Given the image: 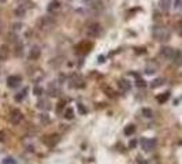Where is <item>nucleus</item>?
<instances>
[{
  "label": "nucleus",
  "instance_id": "f257e3e1",
  "mask_svg": "<svg viewBox=\"0 0 182 164\" xmlns=\"http://www.w3.org/2000/svg\"><path fill=\"white\" fill-rule=\"evenodd\" d=\"M152 36L156 41L159 42H166L170 40V30L164 26H153L152 27Z\"/></svg>",
  "mask_w": 182,
  "mask_h": 164
},
{
  "label": "nucleus",
  "instance_id": "f03ea898",
  "mask_svg": "<svg viewBox=\"0 0 182 164\" xmlns=\"http://www.w3.org/2000/svg\"><path fill=\"white\" fill-rule=\"evenodd\" d=\"M54 25H55V21L51 17H42V18H40L37 21V27L40 29V30H42V32L51 30V29L54 27Z\"/></svg>",
  "mask_w": 182,
  "mask_h": 164
},
{
  "label": "nucleus",
  "instance_id": "7ed1b4c3",
  "mask_svg": "<svg viewBox=\"0 0 182 164\" xmlns=\"http://www.w3.org/2000/svg\"><path fill=\"white\" fill-rule=\"evenodd\" d=\"M101 33H103V29L97 22L90 23V25L86 27V36L90 37V38H97V37L101 36Z\"/></svg>",
  "mask_w": 182,
  "mask_h": 164
},
{
  "label": "nucleus",
  "instance_id": "20e7f679",
  "mask_svg": "<svg viewBox=\"0 0 182 164\" xmlns=\"http://www.w3.org/2000/svg\"><path fill=\"white\" fill-rule=\"evenodd\" d=\"M23 120V114L21 112V109L18 108H14L10 114V122L12 124H19Z\"/></svg>",
  "mask_w": 182,
  "mask_h": 164
},
{
  "label": "nucleus",
  "instance_id": "39448f33",
  "mask_svg": "<svg viewBox=\"0 0 182 164\" xmlns=\"http://www.w3.org/2000/svg\"><path fill=\"white\" fill-rule=\"evenodd\" d=\"M160 56H163L167 60H172L175 56V49L171 47H162L160 48Z\"/></svg>",
  "mask_w": 182,
  "mask_h": 164
},
{
  "label": "nucleus",
  "instance_id": "423d86ee",
  "mask_svg": "<svg viewBox=\"0 0 182 164\" xmlns=\"http://www.w3.org/2000/svg\"><path fill=\"white\" fill-rule=\"evenodd\" d=\"M59 141H60L59 134H51V136H47V137L42 138V142H44L47 146H54V145H56Z\"/></svg>",
  "mask_w": 182,
  "mask_h": 164
},
{
  "label": "nucleus",
  "instance_id": "0eeeda50",
  "mask_svg": "<svg viewBox=\"0 0 182 164\" xmlns=\"http://www.w3.org/2000/svg\"><path fill=\"white\" fill-rule=\"evenodd\" d=\"M155 144H156L155 139H148V138H142L141 139V148L145 152H151L152 149L155 148Z\"/></svg>",
  "mask_w": 182,
  "mask_h": 164
},
{
  "label": "nucleus",
  "instance_id": "6e6552de",
  "mask_svg": "<svg viewBox=\"0 0 182 164\" xmlns=\"http://www.w3.org/2000/svg\"><path fill=\"white\" fill-rule=\"evenodd\" d=\"M21 82H22V78L19 75H10L7 78V85L10 88H17V86L21 85Z\"/></svg>",
  "mask_w": 182,
  "mask_h": 164
},
{
  "label": "nucleus",
  "instance_id": "1a4fd4ad",
  "mask_svg": "<svg viewBox=\"0 0 182 164\" xmlns=\"http://www.w3.org/2000/svg\"><path fill=\"white\" fill-rule=\"evenodd\" d=\"M73 84H71V86L73 88H77V89H79V88H84L85 86V82H84V78L81 75H78V74H75V75H73Z\"/></svg>",
  "mask_w": 182,
  "mask_h": 164
},
{
  "label": "nucleus",
  "instance_id": "9d476101",
  "mask_svg": "<svg viewBox=\"0 0 182 164\" xmlns=\"http://www.w3.org/2000/svg\"><path fill=\"white\" fill-rule=\"evenodd\" d=\"M40 55H41V49H40V47L34 45V47H32L30 52H29V59H30V60H37L38 57H40Z\"/></svg>",
  "mask_w": 182,
  "mask_h": 164
},
{
  "label": "nucleus",
  "instance_id": "9b49d317",
  "mask_svg": "<svg viewBox=\"0 0 182 164\" xmlns=\"http://www.w3.org/2000/svg\"><path fill=\"white\" fill-rule=\"evenodd\" d=\"M156 71H157V63H155V62H149V63H147V66H145V74L152 75V74H155Z\"/></svg>",
  "mask_w": 182,
  "mask_h": 164
},
{
  "label": "nucleus",
  "instance_id": "f8f14e48",
  "mask_svg": "<svg viewBox=\"0 0 182 164\" xmlns=\"http://www.w3.org/2000/svg\"><path fill=\"white\" fill-rule=\"evenodd\" d=\"M118 88L121 89L122 92H127V90H130L132 85H130V82H129L127 79L122 78V79H119V81H118Z\"/></svg>",
  "mask_w": 182,
  "mask_h": 164
},
{
  "label": "nucleus",
  "instance_id": "ddd939ff",
  "mask_svg": "<svg viewBox=\"0 0 182 164\" xmlns=\"http://www.w3.org/2000/svg\"><path fill=\"white\" fill-rule=\"evenodd\" d=\"M169 99H170V92H164V93L156 96V101H157L159 104H164Z\"/></svg>",
  "mask_w": 182,
  "mask_h": 164
},
{
  "label": "nucleus",
  "instance_id": "4468645a",
  "mask_svg": "<svg viewBox=\"0 0 182 164\" xmlns=\"http://www.w3.org/2000/svg\"><path fill=\"white\" fill-rule=\"evenodd\" d=\"M8 54H10V49H8L7 45L0 47V60H6L8 57Z\"/></svg>",
  "mask_w": 182,
  "mask_h": 164
},
{
  "label": "nucleus",
  "instance_id": "2eb2a0df",
  "mask_svg": "<svg viewBox=\"0 0 182 164\" xmlns=\"http://www.w3.org/2000/svg\"><path fill=\"white\" fill-rule=\"evenodd\" d=\"M60 8V3L57 2V0H54V2H51L48 4V11L52 12V11H57V10Z\"/></svg>",
  "mask_w": 182,
  "mask_h": 164
},
{
  "label": "nucleus",
  "instance_id": "dca6fc26",
  "mask_svg": "<svg viewBox=\"0 0 182 164\" xmlns=\"http://www.w3.org/2000/svg\"><path fill=\"white\" fill-rule=\"evenodd\" d=\"M123 133L126 134V136H132V134H134L136 133V126L134 124H127L126 127H125V130H123Z\"/></svg>",
  "mask_w": 182,
  "mask_h": 164
},
{
  "label": "nucleus",
  "instance_id": "f3484780",
  "mask_svg": "<svg viewBox=\"0 0 182 164\" xmlns=\"http://www.w3.org/2000/svg\"><path fill=\"white\" fill-rule=\"evenodd\" d=\"M163 84H164V79H163V78H156V79L152 81L151 88H152V89H156V88H159V86H162Z\"/></svg>",
  "mask_w": 182,
  "mask_h": 164
},
{
  "label": "nucleus",
  "instance_id": "a211bd4d",
  "mask_svg": "<svg viewBox=\"0 0 182 164\" xmlns=\"http://www.w3.org/2000/svg\"><path fill=\"white\" fill-rule=\"evenodd\" d=\"M160 7L164 10V11H169L171 7V0H160Z\"/></svg>",
  "mask_w": 182,
  "mask_h": 164
},
{
  "label": "nucleus",
  "instance_id": "6ab92c4d",
  "mask_svg": "<svg viewBox=\"0 0 182 164\" xmlns=\"http://www.w3.org/2000/svg\"><path fill=\"white\" fill-rule=\"evenodd\" d=\"M174 63L178 66V64H181L182 63V52L181 51H175V56H174Z\"/></svg>",
  "mask_w": 182,
  "mask_h": 164
},
{
  "label": "nucleus",
  "instance_id": "aec40b11",
  "mask_svg": "<svg viewBox=\"0 0 182 164\" xmlns=\"http://www.w3.org/2000/svg\"><path fill=\"white\" fill-rule=\"evenodd\" d=\"M26 92H27V88H23L22 92H19L18 94H15V101H22L26 96Z\"/></svg>",
  "mask_w": 182,
  "mask_h": 164
},
{
  "label": "nucleus",
  "instance_id": "412c9836",
  "mask_svg": "<svg viewBox=\"0 0 182 164\" xmlns=\"http://www.w3.org/2000/svg\"><path fill=\"white\" fill-rule=\"evenodd\" d=\"M64 118L66 119H73L74 118V109L73 108H66V111H64Z\"/></svg>",
  "mask_w": 182,
  "mask_h": 164
},
{
  "label": "nucleus",
  "instance_id": "4be33fe9",
  "mask_svg": "<svg viewBox=\"0 0 182 164\" xmlns=\"http://www.w3.org/2000/svg\"><path fill=\"white\" fill-rule=\"evenodd\" d=\"M103 90L105 92V94H107V96H110V97H112V99L117 97V94L114 93V90L110 88V86H103Z\"/></svg>",
  "mask_w": 182,
  "mask_h": 164
},
{
  "label": "nucleus",
  "instance_id": "5701e85b",
  "mask_svg": "<svg viewBox=\"0 0 182 164\" xmlns=\"http://www.w3.org/2000/svg\"><path fill=\"white\" fill-rule=\"evenodd\" d=\"M90 7H92V8L94 10V11H101V10H103V3L97 0V2L92 3V6H90Z\"/></svg>",
  "mask_w": 182,
  "mask_h": 164
},
{
  "label": "nucleus",
  "instance_id": "b1692460",
  "mask_svg": "<svg viewBox=\"0 0 182 164\" xmlns=\"http://www.w3.org/2000/svg\"><path fill=\"white\" fill-rule=\"evenodd\" d=\"M141 112H142V115H144L145 118H152V116H153V111H152L151 108H142Z\"/></svg>",
  "mask_w": 182,
  "mask_h": 164
},
{
  "label": "nucleus",
  "instance_id": "393cba45",
  "mask_svg": "<svg viewBox=\"0 0 182 164\" xmlns=\"http://www.w3.org/2000/svg\"><path fill=\"white\" fill-rule=\"evenodd\" d=\"M48 90H49V94L51 96H56L57 94V88L55 84H49V86H48Z\"/></svg>",
  "mask_w": 182,
  "mask_h": 164
},
{
  "label": "nucleus",
  "instance_id": "a878e982",
  "mask_svg": "<svg viewBox=\"0 0 182 164\" xmlns=\"http://www.w3.org/2000/svg\"><path fill=\"white\" fill-rule=\"evenodd\" d=\"M3 164H18V163L12 157H6V159H3Z\"/></svg>",
  "mask_w": 182,
  "mask_h": 164
},
{
  "label": "nucleus",
  "instance_id": "bb28decb",
  "mask_svg": "<svg viewBox=\"0 0 182 164\" xmlns=\"http://www.w3.org/2000/svg\"><path fill=\"white\" fill-rule=\"evenodd\" d=\"M15 15L17 17H23V15H25V8H21V7H19V8H17L15 10Z\"/></svg>",
  "mask_w": 182,
  "mask_h": 164
},
{
  "label": "nucleus",
  "instance_id": "cd10ccee",
  "mask_svg": "<svg viewBox=\"0 0 182 164\" xmlns=\"http://www.w3.org/2000/svg\"><path fill=\"white\" fill-rule=\"evenodd\" d=\"M177 32H178V34L182 37V19L178 21V23H177Z\"/></svg>",
  "mask_w": 182,
  "mask_h": 164
},
{
  "label": "nucleus",
  "instance_id": "c85d7f7f",
  "mask_svg": "<svg viewBox=\"0 0 182 164\" xmlns=\"http://www.w3.org/2000/svg\"><path fill=\"white\" fill-rule=\"evenodd\" d=\"M77 108H78V111H79L81 115H85V114H86V108H84L82 104H77Z\"/></svg>",
  "mask_w": 182,
  "mask_h": 164
},
{
  "label": "nucleus",
  "instance_id": "c756f323",
  "mask_svg": "<svg viewBox=\"0 0 182 164\" xmlns=\"http://www.w3.org/2000/svg\"><path fill=\"white\" fill-rule=\"evenodd\" d=\"M34 94H36V96L42 94V88H40V86H36V88H34Z\"/></svg>",
  "mask_w": 182,
  "mask_h": 164
},
{
  "label": "nucleus",
  "instance_id": "7c9ffc66",
  "mask_svg": "<svg viewBox=\"0 0 182 164\" xmlns=\"http://www.w3.org/2000/svg\"><path fill=\"white\" fill-rule=\"evenodd\" d=\"M136 146H137V141H136V139H132V141L129 142V148H130V149H134Z\"/></svg>",
  "mask_w": 182,
  "mask_h": 164
},
{
  "label": "nucleus",
  "instance_id": "2f4dec72",
  "mask_svg": "<svg viewBox=\"0 0 182 164\" xmlns=\"http://www.w3.org/2000/svg\"><path fill=\"white\" fill-rule=\"evenodd\" d=\"M182 7V0H175V3H174V8H181Z\"/></svg>",
  "mask_w": 182,
  "mask_h": 164
},
{
  "label": "nucleus",
  "instance_id": "473e14b6",
  "mask_svg": "<svg viewBox=\"0 0 182 164\" xmlns=\"http://www.w3.org/2000/svg\"><path fill=\"white\" fill-rule=\"evenodd\" d=\"M145 85H147V84H145V81H144V79H140V78L137 79V86H141V88H144Z\"/></svg>",
  "mask_w": 182,
  "mask_h": 164
},
{
  "label": "nucleus",
  "instance_id": "72a5a7b5",
  "mask_svg": "<svg viewBox=\"0 0 182 164\" xmlns=\"http://www.w3.org/2000/svg\"><path fill=\"white\" fill-rule=\"evenodd\" d=\"M137 164H148V161H147V160H144V159H140V160L137 161Z\"/></svg>",
  "mask_w": 182,
  "mask_h": 164
},
{
  "label": "nucleus",
  "instance_id": "f704fd0d",
  "mask_svg": "<svg viewBox=\"0 0 182 164\" xmlns=\"http://www.w3.org/2000/svg\"><path fill=\"white\" fill-rule=\"evenodd\" d=\"M99 62H100V63H103V62H104V56H100L99 57Z\"/></svg>",
  "mask_w": 182,
  "mask_h": 164
},
{
  "label": "nucleus",
  "instance_id": "c9c22d12",
  "mask_svg": "<svg viewBox=\"0 0 182 164\" xmlns=\"http://www.w3.org/2000/svg\"><path fill=\"white\" fill-rule=\"evenodd\" d=\"M0 29H2V21H0Z\"/></svg>",
  "mask_w": 182,
  "mask_h": 164
},
{
  "label": "nucleus",
  "instance_id": "e433bc0d",
  "mask_svg": "<svg viewBox=\"0 0 182 164\" xmlns=\"http://www.w3.org/2000/svg\"><path fill=\"white\" fill-rule=\"evenodd\" d=\"M0 2H6V0H0Z\"/></svg>",
  "mask_w": 182,
  "mask_h": 164
}]
</instances>
